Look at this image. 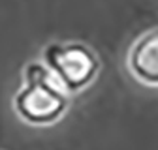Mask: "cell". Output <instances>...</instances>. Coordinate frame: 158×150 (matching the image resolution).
I'll list each match as a JSON object with an SVG mask.
<instances>
[{"label": "cell", "mask_w": 158, "mask_h": 150, "mask_svg": "<svg viewBox=\"0 0 158 150\" xmlns=\"http://www.w3.org/2000/svg\"><path fill=\"white\" fill-rule=\"evenodd\" d=\"M42 62L70 96L92 86L102 71L98 53L77 40L51 41L42 53Z\"/></svg>", "instance_id": "2"}, {"label": "cell", "mask_w": 158, "mask_h": 150, "mask_svg": "<svg viewBox=\"0 0 158 150\" xmlns=\"http://www.w3.org/2000/svg\"><path fill=\"white\" fill-rule=\"evenodd\" d=\"M124 66L134 81L149 88H158V26L141 32L132 41Z\"/></svg>", "instance_id": "3"}, {"label": "cell", "mask_w": 158, "mask_h": 150, "mask_svg": "<svg viewBox=\"0 0 158 150\" xmlns=\"http://www.w3.org/2000/svg\"><path fill=\"white\" fill-rule=\"evenodd\" d=\"M70 109V94L40 60L23 69V85L13 96V111L30 126H53Z\"/></svg>", "instance_id": "1"}]
</instances>
